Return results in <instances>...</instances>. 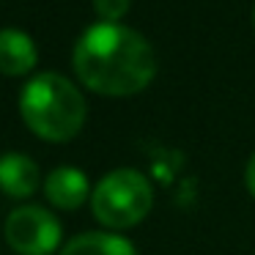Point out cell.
<instances>
[{"mask_svg": "<svg viewBox=\"0 0 255 255\" xmlns=\"http://www.w3.org/2000/svg\"><path fill=\"white\" fill-rule=\"evenodd\" d=\"M72 66L85 88L102 96L140 94L156 74L151 44L121 22H96L77 39Z\"/></svg>", "mask_w": 255, "mask_h": 255, "instance_id": "obj_1", "label": "cell"}, {"mask_svg": "<svg viewBox=\"0 0 255 255\" xmlns=\"http://www.w3.org/2000/svg\"><path fill=\"white\" fill-rule=\"evenodd\" d=\"M25 127L47 143H66L85 124V99L72 80L58 72L30 77L19 96Z\"/></svg>", "mask_w": 255, "mask_h": 255, "instance_id": "obj_2", "label": "cell"}, {"mask_svg": "<svg viewBox=\"0 0 255 255\" xmlns=\"http://www.w3.org/2000/svg\"><path fill=\"white\" fill-rule=\"evenodd\" d=\"M154 192L143 173L121 167L113 170L96 184L91 195V211L105 228H132L151 211Z\"/></svg>", "mask_w": 255, "mask_h": 255, "instance_id": "obj_3", "label": "cell"}, {"mask_svg": "<svg viewBox=\"0 0 255 255\" xmlns=\"http://www.w3.org/2000/svg\"><path fill=\"white\" fill-rule=\"evenodd\" d=\"M6 242L19 255H50L61 244V222L44 206H19L6 217Z\"/></svg>", "mask_w": 255, "mask_h": 255, "instance_id": "obj_4", "label": "cell"}, {"mask_svg": "<svg viewBox=\"0 0 255 255\" xmlns=\"http://www.w3.org/2000/svg\"><path fill=\"white\" fill-rule=\"evenodd\" d=\"M44 195L55 209L72 211V209H80L88 200V195L94 192H91V184L83 170H77V167H55L44 178Z\"/></svg>", "mask_w": 255, "mask_h": 255, "instance_id": "obj_5", "label": "cell"}, {"mask_svg": "<svg viewBox=\"0 0 255 255\" xmlns=\"http://www.w3.org/2000/svg\"><path fill=\"white\" fill-rule=\"evenodd\" d=\"M41 176L39 167L30 156L25 154H3L0 156V192H6L8 198H30L39 189Z\"/></svg>", "mask_w": 255, "mask_h": 255, "instance_id": "obj_6", "label": "cell"}, {"mask_svg": "<svg viewBox=\"0 0 255 255\" xmlns=\"http://www.w3.org/2000/svg\"><path fill=\"white\" fill-rule=\"evenodd\" d=\"M36 41L19 28L0 30V74L22 77L36 66Z\"/></svg>", "mask_w": 255, "mask_h": 255, "instance_id": "obj_7", "label": "cell"}, {"mask_svg": "<svg viewBox=\"0 0 255 255\" xmlns=\"http://www.w3.org/2000/svg\"><path fill=\"white\" fill-rule=\"evenodd\" d=\"M61 255H137L132 247V242L118 233H80L74 236L66 247L61 250Z\"/></svg>", "mask_w": 255, "mask_h": 255, "instance_id": "obj_8", "label": "cell"}, {"mask_svg": "<svg viewBox=\"0 0 255 255\" xmlns=\"http://www.w3.org/2000/svg\"><path fill=\"white\" fill-rule=\"evenodd\" d=\"M94 11L99 22H118L129 11V0H94Z\"/></svg>", "mask_w": 255, "mask_h": 255, "instance_id": "obj_9", "label": "cell"}, {"mask_svg": "<svg viewBox=\"0 0 255 255\" xmlns=\"http://www.w3.org/2000/svg\"><path fill=\"white\" fill-rule=\"evenodd\" d=\"M244 184H247L250 195H253V198H255V154L250 156L247 167H244Z\"/></svg>", "mask_w": 255, "mask_h": 255, "instance_id": "obj_10", "label": "cell"}, {"mask_svg": "<svg viewBox=\"0 0 255 255\" xmlns=\"http://www.w3.org/2000/svg\"><path fill=\"white\" fill-rule=\"evenodd\" d=\"M253 22H255V11H253Z\"/></svg>", "mask_w": 255, "mask_h": 255, "instance_id": "obj_11", "label": "cell"}]
</instances>
